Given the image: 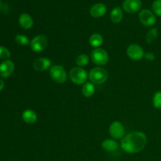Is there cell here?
<instances>
[{"instance_id": "cell-13", "label": "cell", "mask_w": 161, "mask_h": 161, "mask_svg": "<svg viewBox=\"0 0 161 161\" xmlns=\"http://www.w3.org/2000/svg\"><path fill=\"white\" fill-rule=\"evenodd\" d=\"M107 7L104 3H96L93 5L90 9V14L94 18H99L102 17L106 14Z\"/></svg>"}, {"instance_id": "cell-16", "label": "cell", "mask_w": 161, "mask_h": 161, "mask_svg": "<svg viewBox=\"0 0 161 161\" xmlns=\"http://www.w3.org/2000/svg\"><path fill=\"white\" fill-rule=\"evenodd\" d=\"M22 119L27 124H34L37 121V113L32 109H25L22 113Z\"/></svg>"}, {"instance_id": "cell-9", "label": "cell", "mask_w": 161, "mask_h": 161, "mask_svg": "<svg viewBox=\"0 0 161 161\" xmlns=\"http://www.w3.org/2000/svg\"><path fill=\"white\" fill-rule=\"evenodd\" d=\"M138 17L140 22L146 27H153L157 21L154 13L147 9H142L138 14Z\"/></svg>"}, {"instance_id": "cell-4", "label": "cell", "mask_w": 161, "mask_h": 161, "mask_svg": "<svg viewBox=\"0 0 161 161\" xmlns=\"http://www.w3.org/2000/svg\"><path fill=\"white\" fill-rule=\"evenodd\" d=\"M49 72H50V76L51 80L59 84L65 83L69 77L67 71L64 69L63 66L59 65V64L52 65Z\"/></svg>"}, {"instance_id": "cell-25", "label": "cell", "mask_w": 161, "mask_h": 161, "mask_svg": "<svg viewBox=\"0 0 161 161\" xmlns=\"http://www.w3.org/2000/svg\"><path fill=\"white\" fill-rule=\"evenodd\" d=\"M11 57V53L6 47L0 46V59L3 60H9Z\"/></svg>"}, {"instance_id": "cell-3", "label": "cell", "mask_w": 161, "mask_h": 161, "mask_svg": "<svg viewBox=\"0 0 161 161\" xmlns=\"http://www.w3.org/2000/svg\"><path fill=\"white\" fill-rule=\"evenodd\" d=\"M69 77L72 83L75 85H83L87 82L88 73L83 68L73 67L69 71Z\"/></svg>"}, {"instance_id": "cell-11", "label": "cell", "mask_w": 161, "mask_h": 161, "mask_svg": "<svg viewBox=\"0 0 161 161\" xmlns=\"http://www.w3.org/2000/svg\"><path fill=\"white\" fill-rule=\"evenodd\" d=\"M15 70L14 63L10 60H6L0 64V76L7 79L13 75Z\"/></svg>"}, {"instance_id": "cell-6", "label": "cell", "mask_w": 161, "mask_h": 161, "mask_svg": "<svg viewBox=\"0 0 161 161\" xmlns=\"http://www.w3.org/2000/svg\"><path fill=\"white\" fill-rule=\"evenodd\" d=\"M48 39L44 35H38L33 37L30 42V48L35 53H41L47 48Z\"/></svg>"}, {"instance_id": "cell-22", "label": "cell", "mask_w": 161, "mask_h": 161, "mask_svg": "<svg viewBox=\"0 0 161 161\" xmlns=\"http://www.w3.org/2000/svg\"><path fill=\"white\" fill-rule=\"evenodd\" d=\"M15 41L19 46H21V47H26V46L29 45L30 42H31V40L28 39V36L21 34H19L16 36Z\"/></svg>"}, {"instance_id": "cell-2", "label": "cell", "mask_w": 161, "mask_h": 161, "mask_svg": "<svg viewBox=\"0 0 161 161\" xmlns=\"http://www.w3.org/2000/svg\"><path fill=\"white\" fill-rule=\"evenodd\" d=\"M108 72L103 67L97 66L90 71L88 79L94 84H102L108 80Z\"/></svg>"}, {"instance_id": "cell-14", "label": "cell", "mask_w": 161, "mask_h": 161, "mask_svg": "<svg viewBox=\"0 0 161 161\" xmlns=\"http://www.w3.org/2000/svg\"><path fill=\"white\" fill-rule=\"evenodd\" d=\"M18 22L20 26L25 30L31 29L34 25L33 18L30 14H27V13H23L20 14L18 19Z\"/></svg>"}, {"instance_id": "cell-27", "label": "cell", "mask_w": 161, "mask_h": 161, "mask_svg": "<svg viewBox=\"0 0 161 161\" xmlns=\"http://www.w3.org/2000/svg\"><path fill=\"white\" fill-rule=\"evenodd\" d=\"M5 86V83H4V81H3L2 79H0V91H2L3 90V88H4Z\"/></svg>"}, {"instance_id": "cell-8", "label": "cell", "mask_w": 161, "mask_h": 161, "mask_svg": "<svg viewBox=\"0 0 161 161\" xmlns=\"http://www.w3.org/2000/svg\"><path fill=\"white\" fill-rule=\"evenodd\" d=\"M127 55L132 61H140L144 58L145 52L142 47L136 43H132L127 48Z\"/></svg>"}, {"instance_id": "cell-1", "label": "cell", "mask_w": 161, "mask_h": 161, "mask_svg": "<svg viewBox=\"0 0 161 161\" xmlns=\"http://www.w3.org/2000/svg\"><path fill=\"white\" fill-rule=\"evenodd\" d=\"M147 136L142 131H133L127 134L121 139L120 147L129 154L138 153L146 147Z\"/></svg>"}, {"instance_id": "cell-21", "label": "cell", "mask_w": 161, "mask_h": 161, "mask_svg": "<svg viewBox=\"0 0 161 161\" xmlns=\"http://www.w3.org/2000/svg\"><path fill=\"white\" fill-rule=\"evenodd\" d=\"M89 61L90 58L89 57H88V55L86 54V53L79 54L78 56L76 57V58H75V63H76L78 67H85V66H86L89 64Z\"/></svg>"}, {"instance_id": "cell-19", "label": "cell", "mask_w": 161, "mask_h": 161, "mask_svg": "<svg viewBox=\"0 0 161 161\" xmlns=\"http://www.w3.org/2000/svg\"><path fill=\"white\" fill-rule=\"evenodd\" d=\"M104 38L99 33H94L89 38V43L93 48H99L103 44Z\"/></svg>"}, {"instance_id": "cell-20", "label": "cell", "mask_w": 161, "mask_h": 161, "mask_svg": "<svg viewBox=\"0 0 161 161\" xmlns=\"http://www.w3.org/2000/svg\"><path fill=\"white\" fill-rule=\"evenodd\" d=\"M157 37H158V29L157 28H152L146 34V41L149 44H152L157 40Z\"/></svg>"}, {"instance_id": "cell-15", "label": "cell", "mask_w": 161, "mask_h": 161, "mask_svg": "<svg viewBox=\"0 0 161 161\" xmlns=\"http://www.w3.org/2000/svg\"><path fill=\"white\" fill-rule=\"evenodd\" d=\"M102 147L106 152L113 153L119 149V144L113 138H106L102 142Z\"/></svg>"}, {"instance_id": "cell-12", "label": "cell", "mask_w": 161, "mask_h": 161, "mask_svg": "<svg viewBox=\"0 0 161 161\" xmlns=\"http://www.w3.org/2000/svg\"><path fill=\"white\" fill-rule=\"evenodd\" d=\"M51 60L48 58H39L35 60L33 68L36 71L44 72L51 68Z\"/></svg>"}, {"instance_id": "cell-17", "label": "cell", "mask_w": 161, "mask_h": 161, "mask_svg": "<svg viewBox=\"0 0 161 161\" xmlns=\"http://www.w3.org/2000/svg\"><path fill=\"white\" fill-rule=\"evenodd\" d=\"M123 17H124L123 10L119 6H116L115 8H113L110 13V20L113 24L120 23Z\"/></svg>"}, {"instance_id": "cell-7", "label": "cell", "mask_w": 161, "mask_h": 161, "mask_svg": "<svg viewBox=\"0 0 161 161\" xmlns=\"http://www.w3.org/2000/svg\"><path fill=\"white\" fill-rule=\"evenodd\" d=\"M108 133L113 139L121 140L125 136V127L122 123L115 120L109 125Z\"/></svg>"}, {"instance_id": "cell-10", "label": "cell", "mask_w": 161, "mask_h": 161, "mask_svg": "<svg viewBox=\"0 0 161 161\" xmlns=\"http://www.w3.org/2000/svg\"><path fill=\"white\" fill-rule=\"evenodd\" d=\"M123 9L127 14H135L141 10L142 3L141 0H124Z\"/></svg>"}, {"instance_id": "cell-5", "label": "cell", "mask_w": 161, "mask_h": 161, "mask_svg": "<svg viewBox=\"0 0 161 161\" xmlns=\"http://www.w3.org/2000/svg\"><path fill=\"white\" fill-rule=\"evenodd\" d=\"M91 57L93 62L101 67L108 64V60H109L108 52L101 47L94 49L93 51L91 52Z\"/></svg>"}, {"instance_id": "cell-28", "label": "cell", "mask_w": 161, "mask_h": 161, "mask_svg": "<svg viewBox=\"0 0 161 161\" xmlns=\"http://www.w3.org/2000/svg\"><path fill=\"white\" fill-rule=\"evenodd\" d=\"M1 5H2V3H1V1H0V8H1Z\"/></svg>"}, {"instance_id": "cell-26", "label": "cell", "mask_w": 161, "mask_h": 161, "mask_svg": "<svg viewBox=\"0 0 161 161\" xmlns=\"http://www.w3.org/2000/svg\"><path fill=\"white\" fill-rule=\"evenodd\" d=\"M144 58L148 61H153L156 59V56L152 52H146L145 53Z\"/></svg>"}, {"instance_id": "cell-18", "label": "cell", "mask_w": 161, "mask_h": 161, "mask_svg": "<svg viewBox=\"0 0 161 161\" xmlns=\"http://www.w3.org/2000/svg\"><path fill=\"white\" fill-rule=\"evenodd\" d=\"M82 94L85 97H91L95 93V84L90 82H86L81 89Z\"/></svg>"}, {"instance_id": "cell-24", "label": "cell", "mask_w": 161, "mask_h": 161, "mask_svg": "<svg viewBox=\"0 0 161 161\" xmlns=\"http://www.w3.org/2000/svg\"><path fill=\"white\" fill-rule=\"evenodd\" d=\"M154 14L161 17V0H155L152 5Z\"/></svg>"}, {"instance_id": "cell-23", "label": "cell", "mask_w": 161, "mask_h": 161, "mask_svg": "<svg viewBox=\"0 0 161 161\" xmlns=\"http://www.w3.org/2000/svg\"><path fill=\"white\" fill-rule=\"evenodd\" d=\"M153 104L154 108L161 109V91H157L153 97Z\"/></svg>"}]
</instances>
